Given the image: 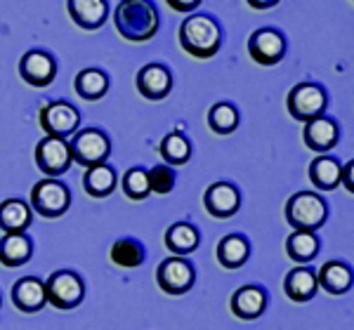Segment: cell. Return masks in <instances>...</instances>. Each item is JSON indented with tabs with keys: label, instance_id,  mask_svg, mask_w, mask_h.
Returning <instances> with one entry per match:
<instances>
[{
	"label": "cell",
	"instance_id": "obj_1",
	"mask_svg": "<svg viewBox=\"0 0 354 330\" xmlns=\"http://www.w3.org/2000/svg\"><path fill=\"white\" fill-rule=\"evenodd\" d=\"M116 31L130 43H147L158 31V12L156 5L149 0H121L113 12Z\"/></svg>",
	"mask_w": 354,
	"mask_h": 330
},
{
	"label": "cell",
	"instance_id": "obj_2",
	"mask_svg": "<svg viewBox=\"0 0 354 330\" xmlns=\"http://www.w3.org/2000/svg\"><path fill=\"white\" fill-rule=\"evenodd\" d=\"M180 45L196 59H210L222 48L220 24L210 14H192L180 26Z\"/></svg>",
	"mask_w": 354,
	"mask_h": 330
},
{
	"label": "cell",
	"instance_id": "obj_3",
	"mask_svg": "<svg viewBox=\"0 0 354 330\" xmlns=\"http://www.w3.org/2000/svg\"><path fill=\"white\" fill-rule=\"evenodd\" d=\"M328 206L319 193L314 191H300L288 198L286 203V220L295 231H314L326 222Z\"/></svg>",
	"mask_w": 354,
	"mask_h": 330
},
{
	"label": "cell",
	"instance_id": "obj_4",
	"mask_svg": "<svg viewBox=\"0 0 354 330\" xmlns=\"http://www.w3.org/2000/svg\"><path fill=\"white\" fill-rule=\"evenodd\" d=\"M71 206V191L64 182L45 177L36 182L31 189V210L43 215L45 220L62 217Z\"/></svg>",
	"mask_w": 354,
	"mask_h": 330
},
{
	"label": "cell",
	"instance_id": "obj_5",
	"mask_svg": "<svg viewBox=\"0 0 354 330\" xmlns=\"http://www.w3.org/2000/svg\"><path fill=\"white\" fill-rule=\"evenodd\" d=\"M45 283V300L55 309H76L85 298V283L76 271H55Z\"/></svg>",
	"mask_w": 354,
	"mask_h": 330
},
{
	"label": "cell",
	"instance_id": "obj_6",
	"mask_svg": "<svg viewBox=\"0 0 354 330\" xmlns=\"http://www.w3.org/2000/svg\"><path fill=\"white\" fill-rule=\"evenodd\" d=\"M68 149H71V161L81 163L83 168H95V165L106 163L111 153V142L102 130L88 128L73 135V139L68 142Z\"/></svg>",
	"mask_w": 354,
	"mask_h": 330
},
{
	"label": "cell",
	"instance_id": "obj_7",
	"mask_svg": "<svg viewBox=\"0 0 354 330\" xmlns=\"http://www.w3.org/2000/svg\"><path fill=\"white\" fill-rule=\"evenodd\" d=\"M288 113L295 118V121L310 123L314 118L324 116L328 104L326 90L317 83H300L295 85L288 93Z\"/></svg>",
	"mask_w": 354,
	"mask_h": 330
},
{
	"label": "cell",
	"instance_id": "obj_8",
	"mask_svg": "<svg viewBox=\"0 0 354 330\" xmlns=\"http://www.w3.org/2000/svg\"><path fill=\"white\" fill-rule=\"evenodd\" d=\"M41 128L45 130L48 137L55 139H66L71 137L78 130V123H81V113L73 104L68 101H48V104L41 109Z\"/></svg>",
	"mask_w": 354,
	"mask_h": 330
},
{
	"label": "cell",
	"instance_id": "obj_9",
	"mask_svg": "<svg viewBox=\"0 0 354 330\" xmlns=\"http://www.w3.org/2000/svg\"><path fill=\"white\" fill-rule=\"evenodd\" d=\"M194 281H196V271L185 258H168L156 269V283L168 295L189 293Z\"/></svg>",
	"mask_w": 354,
	"mask_h": 330
},
{
	"label": "cell",
	"instance_id": "obj_10",
	"mask_svg": "<svg viewBox=\"0 0 354 330\" xmlns=\"http://www.w3.org/2000/svg\"><path fill=\"white\" fill-rule=\"evenodd\" d=\"M36 163H38V168H41V173L48 175L50 179H57L59 175H64L73 163L68 142L55 139V137L41 139L36 146Z\"/></svg>",
	"mask_w": 354,
	"mask_h": 330
},
{
	"label": "cell",
	"instance_id": "obj_11",
	"mask_svg": "<svg viewBox=\"0 0 354 330\" xmlns=\"http://www.w3.org/2000/svg\"><path fill=\"white\" fill-rule=\"evenodd\" d=\"M248 55L260 66H274L286 55V38L277 28H258L248 38Z\"/></svg>",
	"mask_w": 354,
	"mask_h": 330
},
{
	"label": "cell",
	"instance_id": "obj_12",
	"mask_svg": "<svg viewBox=\"0 0 354 330\" xmlns=\"http://www.w3.org/2000/svg\"><path fill=\"white\" fill-rule=\"evenodd\" d=\"M19 76L33 88H45L55 81L57 76V61L53 55L43 50H28L19 59Z\"/></svg>",
	"mask_w": 354,
	"mask_h": 330
},
{
	"label": "cell",
	"instance_id": "obj_13",
	"mask_svg": "<svg viewBox=\"0 0 354 330\" xmlns=\"http://www.w3.org/2000/svg\"><path fill=\"white\" fill-rule=\"evenodd\" d=\"M203 206L208 210V215L218 220H227L236 215V210L241 208V193L230 182H215L205 189Z\"/></svg>",
	"mask_w": 354,
	"mask_h": 330
},
{
	"label": "cell",
	"instance_id": "obj_14",
	"mask_svg": "<svg viewBox=\"0 0 354 330\" xmlns=\"http://www.w3.org/2000/svg\"><path fill=\"white\" fill-rule=\"evenodd\" d=\"M137 90L142 93V97H147L151 101L168 97L170 90H173V76H170L168 66L163 64L142 66L140 73H137Z\"/></svg>",
	"mask_w": 354,
	"mask_h": 330
},
{
	"label": "cell",
	"instance_id": "obj_15",
	"mask_svg": "<svg viewBox=\"0 0 354 330\" xmlns=\"http://www.w3.org/2000/svg\"><path fill=\"white\" fill-rule=\"evenodd\" d=\"M302 137H305L307 149L324 153V151L333 149V146L338 144L340 128L330 116H319V118H314V121L305 123V133H302Z\"/></svg>",
	"mask_w": 354,
	"mask_h": 330
},
{
	"label": "cell",
	"instance_id": "obj_16",
	"mask_svg": "<svg viewBox=\"0 0 354 330\" xmlns=\"http://www.w3.org/2000/svg\"><path fill=\"white\" fill-rule=\"evenodd\" d=\"M12 302L24 314H36L41 311L48 300H45V283L36 276H24L15 283L12 288Z\"/></svg>",
	"mask_w": 354,
	"mask_h": 330
},
{
	"label": "cell",
	"instance_id": "obj_17",
	"mask_svg": "<svg viewBox=\"0 0 354 330\" xmlns=\"http://www.w3.org/2000/svg\"><path fill=\"white\" fill-rule=\"evenodd\" d=\"M267 309V290L262 286H243L232 295V311L234 316L243 321L260 318Z\"/></svg>",
	"mask_w": 354,
	"mask_h": 330
},
{
	"label": "cell",
	"instance_id": "obj_18",
	"mask_svg": "<svg viewBox=\"0 0 354 330\" xmlns=\"http://www.w3.org/2000/svg\"><path fill=\"white\" fill-rule=\"evenodd\" d=\"M66 10L71 19L85 31H97L106 21L109 3L106 0H68Z\"/></svg>",
	"mask_w": 354,
	"mask_h": 330
},
{
	"label": "cell",
	"instance_id": "obj_19",
	"mask_svg": "<svg viewBox=\"0 0 354 330\" xmlns=\"http://www.w3.org/2000/svg\"><path fill=\"white\" fill-rule=\"evenodd\" d=\"M33 222V210L21 198H8L0 203V229L5 234H24Z\"/></svg>",
	"mask_w": 354,
	"mask_h": 330
},
{
	"label": "cell",
	"instance_id": "obj_20",
	"mask_svg": "<svg viewBox=\"0 0 354 330\" xmlns=\"http://www.w3.org/2000/svg\"><path fill=\"white\" fill-rule=\"evenodd\" d=\"M317 283L326 290L328 295H345L347 290H352V283H354L352 266H347L345 262H326V264L317 271Z\"/></svg>",
	"mask_w": 354,
	"mask_h": 330
},
{
	"label": "cell",
	"instance_id": "obj_21",
	"mask_svg": "<svg viewBox=\"0 0 354 330\" xmlns=\"http://www.w3.org/2000/svg\"><path fill=\"white\" fill-rule=\"evenodd\" d=\"M163 241H165V248H168L170 253H175V258H182V255H189L198 248L201 234H198V229L194 224H189V222H175V224L165 231Z\"/></svg>",
	"mask_w": 354,
	"mask_h": 330
},
{
	"label": "cell",
	"instance_id": "obj_22",
	"mask_svg": "<svg viewBox=\"0 0 354 330\" xmlns=\"http://www.w3.org/2000/svg\"><path fill=\"white\" fill-rule=\"evenodd\" d=\"M317 271L310 266H298V269L288 271L286 281H283V290L293 302H307L317 295Z\"/></svg>",
	"mask_w": 354,
	"mask_h": 330
},
{
	"label": "cell",
	"instance_id": "obj_23",
	"mask_svg": "<svg viewBox=\"0 0 354 330\" xmlns=\"http://www.w3.org/2000/svg\"><path fill=\"white\" fill-rule=\"evenodd\" d=\"M33 243L26 234H5L0 238V264L21 266L31 260Z\"/></svg>",
	"mask_w": 354,
	"mask_h": 330
},
{
	"label": "cell",
	"instance_id": "obj_24",
	"mask_svg": "<svg viewBox=\"0 0 354 330\" xmlns=\"http://www.w3.org/2000/svg\"><path fill=\"white\" fill-rule=\"evenodd\" d=\"M250 258V243L243 234H230L218 243V260L225 269H239Z\"/></svg>",
	"mask_w": 354,
	"mask_h": 330
},
{
	"label": "cell",
	"instance_id": "obj_25",
	"mask_svg": "<svg viewBox=\"0 0 354 330\" xmlns=\"http://www.w3.org/2000/svg\"><path fill=\"white\" fill-rule=\"evenodd\" d=\"M340 173H342V165L333 156H319L310 165L312 184L322 191H333L340 184Z\"/></svg>",
	"mask_w": 354,
	"mask_h": 330
},
{
	"label": "cell",
	"instance_id": "obj_26",
	"mask_svg": "<svg viewBox=\"0 0 354 330\" xmlns=\"http://www.w3.org/2000/svg\"><path fill=\"white\" fill-rule=\"evenodd\" d=\"M118 184V177L113 173V168L109 165H95V168H88L83 177V189L90 193L93 198H106L111 196L113 189Z\"/></svg>",
	"mask_w": 354,
	"mask_h": 330
},
{
	"label": "cell",
	"instance_id": "obj_27",
	"mask_svg": "<svg viewBox=\"0 0 354 330\" xmlns=\"http://www.w3.org/2000/svg\"><path fill=\"white\" fill-rule=\"evenodd\" d=\"M109 258L116 266H123V269H135V266H140L142 262L147 260V250L142 246L137 238H118L116 243L111 246L109 250Z\"/></svg>",
	"mask_w": 354,
	"mask_h": 330
},
{
	"label": "cell",
	"instance_id": "obj_28",
	"mask_svg": "<svg viewBox=\"0 0 354 330\" xmlns=\"http://www.w3.org/2000/svg\"><path fill=\"white\" fill-rule=\"evenodd\" d=\"M109 90V76L100 69H83L76 76V93L81 99H102Z\"/></svg>",
	"mask_w": 354,
	"mask_h": 330
},
{
	"label": "cell",
	"instance_id": "obj_29",
	"mask_svg": "<svg viewBox=\"0 0 354 330\" xmlns=\"http://www.w3.org/2000/svg\"><path fill=\"white\" fill-rule=\"evenodd\" d=\"M286 253L295 262H312L319 255V238L310 231H293L286 241Z\"/></svg>",
	"mask_w": 354,
	"mask_h": 330
},
{
	"label": "cell",
	"instance_id": "obj_30",
	"mask_svg": "<svg viewBox=\"0 0 354 330\" xmlns=\"http://www.w3.org/2000/svg\"><path fill=\"white\" fill-rule=\"evenodd\" d=\"M208 125L215 135H230L239 128V111L230 101H220V104L210 106L208 111Z\"/></svg>",
	"mask_w": 354,
	"mask_h": 330
},
{
	"label": "cell",
	"instance_id": "obj_31",
	"mask_svg": "<svg viewBox=\"0 0 354 330\" xmlns=\"http://www.w3.org/2000/svg\"><path fill=\"white\" fill-rule=\"evenodd\" d=\"M161 156L168 165H185L192 156V144L182 133L165 135L161 142Z\"/></svg>",
	"mask_w": 354,
	"mask_h": 330
},
{
	"label": "cell",
	"instance_id": "obj_32",
	"mask_svg": "<svg viewBox=\"0 0 354 330\" xmlns=\"http://www.w3.org/2000/svg\"><path fill=\"white\" fill-rule=\"evenodd\" d=\"M123 191H125V196L133 198V201H145V198L151 193L147 170L130 168L128 173L123 175Z\"/></svg>",
	"mask_w": 354,
	"mask_h": 330
},
{
	"label": "cell",
	"instance_id": "obj_33",
	"mask_svg": "<svg viewBox=\"0 0 354 330\" xmlns=\"http://www.w3.org/2000/svg\"><path fill=\"white\" fill-rule=\"evenodd\" d=\"M149 189L158 196H165L175 189V182H177V175L170 165H153L149 170Z\"/></svg>",
	"mask_w": 354,
	"mask_h": 330
},
{
	"label": "cell",
	"instance_id": "obj_34",
	"mask_svg": "<svg viewBox=\"0 0 354 330\" xmlns=\"http://www.w3.org/2000/svg\"><path fill=\"white\" fill-rule=\"evenodd\" d=\"M352 175H354V163L350 161L347 165H342V173H340V182L347 186V191H354V184H352Z\"/></svg>",
	"mask_w": 354,
	"mask_h": 330
},
{
	"label": "cell",
	"instance_id": "obj_35",
	"mask_svg": "<svg viewBox=\"0 0 354 330\" xmlns=\"http://www.w3.org/2000/svg\"><path fill=\"white\" fill-rule=\"evenodd\" d=\"M168 5L177 12H189V10L198 8V0H189V3H180V0H168Z\"/></svg>",
	"mask_w": 354,
	"mask_h": 330
},
{
	"label": "cell",
	"instance_id": "obj_36",
	"mask_svg": "<svg viewBox=\"0 0 354 330\" xmlns=\"http://www.w3.org/2000/svg\"><path fill=\"white\" fill-rule=\"evenodd\" d=\"M253 8H258V10H265V8H274L277 3H250Z\"/></svg>",
	"mask_w": 354,
	"mask_h": 330
}]
</instances>
